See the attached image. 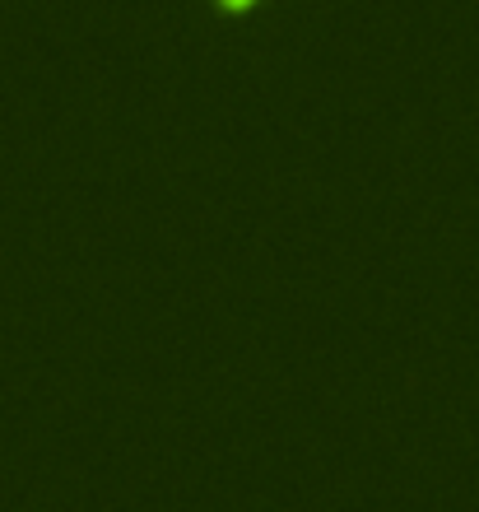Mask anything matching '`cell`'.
<instances>
[{
	"label": "cell",
	"mask_w": 479,
	"mask_h": 512,
	"mask_svg": "<svg viewBox=\"0 0 479 512\" xmlns=\"http://www.w3.org/2000/svg\"><path fill=\"white\" fill-rule=\"evenodd\" d=\"M228 5H252V0H228Z\"/></svg>",
	"instance_id": "1"
}]
</instances>
